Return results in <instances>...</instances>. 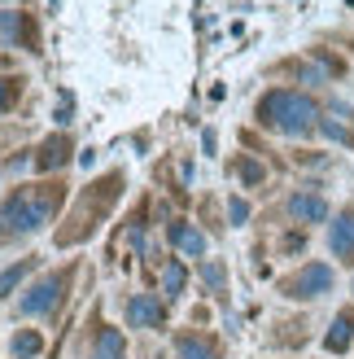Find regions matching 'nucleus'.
<instances>
[{"label":"nucleus","instance_id":"19","mask_svg":"<svg viewBox=\"0 0 354 359\" xmlns=\"http://www.w3.org/2000/svg\"><path fill=\"white\" fill-rule=\"evenodd\" d=\"M236 175L245 180V184H262V163H254V158H236Z\"/></svg>","mask_w":354,"mask_h":359},{"label":"nucleus","instance_id":"8","mask_svg":"<svg viewBox=\"0 0 354 359\" xmlns=\"http://www.w3.org/2000/svg\"><path fill=\"white\" fill-rule=\"evenodd\" d=\"M167 232H171V241H175V250H184L188 259H201V255H206V237H201V232L192 228L188 219H175V224H171Z\"/></svg>","mask_w":354,"mask_h":359},{"label":"nucleus","instance_id":"12","mask_svg":"<svg viewBox=\"0 0 354 359\" xmlns=\"http://www.w3.org/2000/svg\"><path fill=\"white\" fill-rule=\"evenodd\" d=\"M0 31H5L9 44H17V35H22L27 48H35V31H31V22H27L22 13H0Z\"/></svg>","mask_w":354,"mask_h":359},{"label":"nucleus","instance_id":"11","mask_svg":"<svg viewBox=\"0 0 354 359\" xmlns=\"http://www.w3.org/2000/svg\"><path fill=\"white\" fill-rule=\"evenodd\" d=\"M350 337H354V316L341 311L337 320H332V329H328V337H324V346H328L332 355H341V351L350 346Z\"/></svg>","mask_w":354,"mask_h":359},{"label":"nucleus","instance_id":"14","mask_svg":"<svg viewBox=\"0 0 354 359\" xmlns=\"http://www.w3.org/2000/svg\"><path fill=\"white\" fill-rule=\"evenodd\" d=\"M184 285H188V267H184V263H167V267H162V294H167V298H180Z\"/></svg>","mask_w":354,"mask_h":359},{"label":"nucleus","instance_id":"6","mask_svg":"<svg viewBox=\"0 0 354 359\" xmlns=\"http://www.w3.org/2000/svg\"><path fill=\"white\" fill-rule=\"evenodd\" d=\"M127 320H132L136 329H157V325L167 320V307H162L153 294H136V298L127 302Z\"/></svg>","mask_w":354,"mask_h":359},{"label":"nucleus","instance_id":"10","mask_svg":"<svg viewBox=\"0 0 354 359\" xmlns=\"http://www.w3.org/2000/svg\"><path fill=\"white\" fill-rule=\"evenodd\" d=\"M328 245H332V255H337V259H354V215H341V219L332 224Z\"/></svg>","mask_w":354,"mask_h":359},{"label":"nucleus","instance_id":"9","mask_svg":"<svg viewBox=\"0 0 354 359\" xmlns=\"http://www.w3.org/2000/svg\"><path fill=\"white\" fill-rule=\"evenodd\" d=\"M66 158H70V140L66 136H48L40 145V154H35V167H40V171H57Z\"/></svg>","mask_w":354,"mask_h":359},{"label":"nucleus","instance_id":"22","mask_svg":"<svg viewBox=\"0 0 354 359\" xmlns=\"http://www.w3.org/2000/svg\"><path fill=\"white\" fill-rule=\"evenodd\" d=\"M227 215H232V224H245L250 219V202H245V197H232V202H227Z\"/></svg>","mask_w":354,"mask_h":359},{"label":"nucleus","instance_id":"13","mask_svg":"<svg viewBox=\"0 0 354 359\" xmlns=\"http://www.w3.org/2000/svg\"><path fill=\"white\" fill-rule=\"evenodd\" d=\"M175 351H180V359H215V342L192 337V333H184L180 342H175Z\"/></svg>","mask_w":354,"mask_h":359},{"label":"nucleus","instance_id":"2","mask_svg":"<svg viewBox=\"0 0 354 359\" xmlns=\"http://www.w3.org/2000/svg\"><path fill=\"white\" fill-rule=\"evenodd\" d=\"M118 189H122V175H118V171H114V175H105V180H97V184H87V193L79 197L75 215H70V228L57 232V245H75V241L87 237V232H97V224L105 219V215H110Z\"/></svg>","mask_w":354,"mask_h":359},{"label":"nucleus","instance_id":"3","mask_svg":"<svg viewBox=\"0 0 354 359\" xmlns=\"http://www.w3.org/2000/svg\"><path fill=\"white\" fill-rule=\"evenodd\" d=\"M258 118L267 123V128L285 132V136H306L315 128V118H320V110H315L311 97L289 93V88H276V93H267L258 101Z\"/></svg>","mask_w":354,"mask_h":359},{"label":"nucleus","instance_id":"18","mask_svg":"<svg viewBox=\"0 0 354 359\" xmlns=\"http://www.w3.org/2000/svg\"><path fill=\"white\" fill-rule=\"evenodd\" d=\"M17 93H22V83H17V79H0V114H9L13 110V105H17Z\"/></svg>","mask_w":354,"mask_h":359},{"label":"nucleus","instance_id":"1","mask_svg":"<svg viewBox=\"0 0 354 359\" xmlns=\"http://www.w3.org/2000/svg\"><path fill=\"white\" fill-rule=\"evenodd\" d=\"M66 189L62 184H27L0 206V237H31L57 215Z\"/></svg>","mask_w":354,"mask_h":359},{"label":"nucleus","instance_id":"4","mask_svg":"<svg viewBox=\"0 0 354 359\" xmlns=\"http://www.w3.org/2000/svg\"><path fill=\"white\" fill-rule=\"evenodd\" d=\"M66 290H70V267H66V272L44 276V280H35L31 290L17 298V311H22V316H48V311H57V307H62Z\"/></svg>","mask_w":354,"mask_h":359},{"label":"nucleus","instance_id":"16","mask_svg":"<svg viewBox=\"0 0 354 359\" xmlns=\"http://www.w3.org/2000/svg\"><path fill=\"white\" fill-rule=\"evenodd\" d=\"M9 351H13L17 359H31V355H40V351H44V337L27 329V333H17L13 342H9Z\"/></svg>","mask_w":354,"mask_h":359},{"label":"nucleus","instance_id":"20","mask_svg":"<svg viewBox=\"0 0 354 359\" xmlns=\"http://www.w3.org/2000/svg\"><path fill=\"white\" fill-rule=\"evenodd\" d=\"M320 128H324V136H328V140H341V145H350V140H354V136H350V132L341 128V123H337V118H324V123H320Z\"/></svg>","mask_w":354,"mask_h":359},{"label":"nucleus","instance_id":"21","mask_svg":"<svg viewBox=\"0 0 354 359\" xmlns=\"http://www.w3.org/2000/svg\"><path fill=\"white\" fill-rule=\"evenodd\" d=\"M201 276H206V285H210V290H223V267L219 263H201Z\"/></svg>","mask_w":354,"mask_h":359},{"label":"nucleus","instance_id":"17","mask_svg":"<svg viewBox=\"0 0 354 359\" xmlns=\"http://www.w3.org/2000/svg\"><path fill=\"white\" fill-rule=\"evenodd\" d=\"M31 267H35V259H22V263H13V267H5V272H0V298H5V294H13V285L22 280V276L31 272Z\"/></svg>","mask_w":354,"mask_h":359},{"label":"nucleus","instance_id":"15","mask_svg":"<svg viewBox=\"0 0 354 359\" xmlns=\"http://www.w3.org/2000/svg\"><path fill=\"white\" fill-rule=\"evenodd\" d=\"M92 359H122V333H118V329H101V333H97Z\"/></svg>","mask_w":354,"mask_h":359},{"label":"nucleus","instance_id":"5","mask_svg":"<svg viewBox=\"0 0 354 359\" xmlns=\"http://www.w3.org/2000/svg\"><path fill=\"white\" fill-rule=\"evenodd\" d=\"M285 290L293 294V298H320V294H328L332 290V267L328 263H311V267H302Z\"/></svg>","mask_w":354,"mask_h":359},{"label":"nucleus","instance_id":"23","mask_svg":"<svg viewBox=\"0 0 354 359\" xmlns=\"http://www.w3.org/2000/svg\"><path fill=\"white\" fill-rule=\"evenodd\" d=\"M57 101H62V105H57V123L66 128V123H70V110H75V97H70L66 88H62V97H57Z\"/></svg>","mask_w":354,"mask_h":359},{"label":"nucleus","instance_id":"7","mask_svg":"<svg viewBox=\"0 0 354 359\" xmlns=\"http://www.w3.org/2000/svg\"><path fill=\"white\" fill-rule=\"evenodd\" d=\"M289 215H293V219H302V224H324L328 219V202H324V197H315V193H293L289 197Z\"/></svg>","mask_w":354,"mask_h":359}]
</instances>
